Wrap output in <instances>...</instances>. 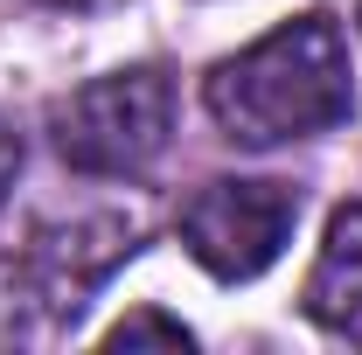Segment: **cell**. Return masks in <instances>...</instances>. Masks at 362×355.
Listing matches in <instances>:
<instances>
[{"mask_svg": "<svg viewBox=\"0 0 362 355\" xmlns=\"http://www.w3.org/2000/svg\"><path fill=\"white\" fill-rule=\"evenodd\" d=\"M42 7H105V0H42Z\"/></svg>", "mask_w": 362, "mask_h": 355, "instance_id": "8", "label": "cell"}, {"mask_svg": "<svg viewBox=\"0 0 362 355\" xmlns=\"http://www.w3.org/2000/svg\"><path fill=\"white\" fill-rule=\"evenodd\" d=\"M168 133H175V84L153 63L90 77L56 105V153L77 175H139L160 161Z\"/></svg>", "mask_w": 362, "mask_h": 355, "instance_id": "2", "label": "cell"}, {"mask_svg": "<svg viewBox=\"0 0 362 355\" xmlns=\"http://www.w3.org/2000/svg\"><path fill=\"white\" fill-rule=\"evenodd\" d=\"M14 168H21V146H14L7 126H0V202H7V188H14Z\"/></svg>", "mask_w": 362, "mask_h": 355, "instance_id": "7", "label": "cell"}, {"mask_svg": "<svg viewBox=\"0 0 362 355\" xmlns=\"http://www.w3.org/2000/svg\"><path fill=\"white\" fill-rule=\"evenodd\" d=\"M307 320L327 327V334L362 342V202L327 216L320 258L307 272Z\"/></svg>", "mask_w": 362, "mask_h": 355, "instance_id": "5", "label": "cell"}, {"mask_svg": "<svg viewBox=\"0 0 362 355\" xmlns=\"http://www.w3.org/2000/svg\"><path fill=\"white\" fill-rule=\"evenodd\" d=\"M293 223H300V195L286 181H202L181 202V244L209 279L237 286L279 265Z\"/></svg>", "mask_w": 362, "mask_h": 355, "instance_id": "3", "label": "cell"}, {"mask_svg": "<svg viewBox=\"0 0 362 355\" xmlns=\"http://www.w3.org/2000/svg\"><path fill=\"white\" fill-rule=\"evenodd\" d=\"M202 105L237 146H293L334 133L356 112L349 35L334 28V14H293L251 49L223 56L202 84Z\"/></svg>", "mask_w": 362, "mask_h": 355, "instance_id": "1", "label": "cell"}, {"mask_svg": "<svg viewBox=\"0 0 362 355\" xmlns=\"http://www.w3.org/2000/svg\"><path fill=\"white\" fill-rule=\"evenodd\" d=\"M105 342H112V349H126V342H168V349H188V342H195V334H188V327H181V320H168V313H153V307H139V313H126V320H119V327H112V334H105Z\"/></svg>", "mask_w": 362, "mask_h": 355, "instance_id": "6", "label": "cell"}, {"mask_svg": "<svg viewBox=\"0 0 362 355\" xmlns=\"http://www.w3.org/2000/svg\"><path fill=\"white\" fill-rule=\"evenodd\" d=\"M139 251V223L133 216H77V223H49L28 237L21 251V279L35 286V300L49 313H70L84 307L90 286H105L112 272Z\"/></svg>", "mask_w": 362, "mask_h": 355, "instance_id": "4", "label": "cell"}]
</instances>
